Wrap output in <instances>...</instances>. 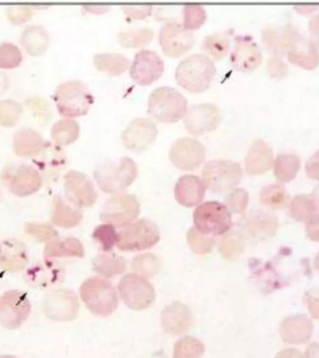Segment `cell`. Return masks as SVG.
Listing matches in <instances>:
<instances>
[{
	"mask_svg": "<svg viewBox=\"0 0 319 358\" xmlns=\"http://www.w3.org/2000/svg\"><path fill=\"white\" fill-rule=\"evenodd\" d=\"M139 176V167L133 159L127 156L120 159H105L94 169L95 181L102 192L118 194L133 184Z\"/></svg>",
	"mask_w": 319,
	"mask_h": 358,
	"instance_id": "cell-1",
	"label": "cell"
},
{
	"mask_svg": "<svg viewBox=\"0 0 319 358\" xmlns=\"http://www.w3.org/2000/svg\"><path fill=\"white\" fill-rule=\"evenodd\" d=\"M217 73L214 61L203 53H194L176 67L175 78L182 88L190 92H203L211 85Z\"/></svg>",
	"mask_w": 319,
	"mask_h": 358,
	"instance_id": "cell-2",
	"label": "cell"
},
{
	"mask_svg": "<svg viewBox=\"0 0 319 358\" xmlns=\"http://www.w3.org/2000/svg\"><path fill=\"white\" fill-rule=\"evenodd\" d=\"M80 295L87 309L101 317L111 315L119 304L113 285L103 277L94 276L85 280L80 285Z\"/></svg>",
	"mask_w": 319,
	"mask_h": 358,
	"instance_id": "cell-3",
	"label": "cell"
},
{
	"mask_svg": "<svg viewBox=\"0 0 319 358\" xmlns=\"http://www.w3.org/2000/svg\"><path fill=\"white\" fill-rule=\"evenodd\" d=\"M53 100L59 113L70 119L87 114L94 103V95L83 81L73 80L64 81L56 88Z\"/></svg>",
	"mask_w": 319,
	"mask_h": 358,
	"instance_id": "cell-4",
	"label": "cell"
},
{
	"mask_svg": "<svg viewBox=\"0 0 319 358\" xmlns=\"http://www.w3.org/2000/svg\"><path fill=\"white\" fill-rule=\"evenodd\" d=\"M187 110V98L173 87H158L148 97V113L158 122H178Z\"/></svg>",
	"mask_w": 319,
	"mask_h": 358,
	"instance_id": "cell-5",
	"label": "cell"
},
{
	"mask_svg": "<svg viewBox=\"0 0 319 358\" xmlns=\"http://www.w3.org/2000/svg\"><path fill=\"white\" fill-rule=\"evenodd\" d=\"M194 228L201 234L220 236L229 231L232 227V213L225 204L209 201L199 204L193 212Z\"/></svg>",
	"mask_w": 319,
	"mask_h": 358,
	"instance_id": "cell-6",
	"label": "cell"
},
{
	"mask_svg": "<svg viewBox=\"0 0 319 358\" xmlns=\"http://www.w3.org/2000/svg\"><path fill=\"white\" fill-rule=\"evenodd\" d=\"M242 178V167L231 159H211L201 170V179L206 189L214 193H225L234 189Z\"/></svg>",
	"mask_w": 319,
	"mask_h": 358,
	"instance_id": "cell-7",
	"label": "cell"
},
{
	"mask_svg": "<svg viewBox=\"0 0 319 358\" xmlns=\"http://www.w3.org/2000/svg\"><path fill=\"white\" fill-rule=\"evenodd\" d=\"M158 227L150 220H139L123 227L118 232L117 248L122 251H142L159 242Z\"/></svg>",
	"mask_w": 319,
	"mask_h": 358,
	"instance_id": "cell-8",
	"label": "cell"
},
{
	"mask_svg": "<svg viewBox=\"0 0 319 358\" xmlns=\"http://www.w3.org/2000/svg\"><path fill=\"white\" fill-rule=\"evenodd\" d=\"M139 213L140 203L136 196L120 192L108 199L103 204L100 220L115 228L122 229L134 222Z\"/></svg>",
	"mask_w": 319,
	"mask_h": 358,
	"instance_id": "cell-9",
	"label": "cell"
},
{
	"mask_svg": "<svg viewBox=\"0 0 319 358\" xmlns=\"http://www.w3.org/2000/svg\"><path fill=\"white\" fill-rule=\"evenodd\" d=\"M1 178L5 186L14 195L27 197L38 192L42 186V178L32 165L10 164L3 168Z\"/></svg>",
	"mask_w": 319,
	"mask_h": 358,
	"instance_id": "cell-10",
	"label": "cell"
},
{
	"mask_svg": "<svg viewBox=\"0 0 319 358\" xmlns=\"http://www.w3.org/2000/svg\"><path fill=\"white\" fill-rule=\"evenodd\" d=\"M118 289L126 306L134 310H142L151 306L155 301V289L145 277L129 273L120 280Z\"/></svg>",
	"mask_w": 319,
	"mask_h": 358,
	"instance_id": "cell-11",
	"label": "cell"
},
{
	"mask_svg": "<svg viewBox=\"0 0 319 358\" xmlns=\"http://www.w3.org/2000/svg\"><path fill=\"white\" fill-rule=\"evenodd\" d=\"M80 302L74 291L62 288L50 291L42 301V310L50 320L69 322L77 318Z\"/></svg>",
	"mask_w": 319,
	"mask_h": 358,
	"instance_id": "cell-12",
	"label": "cell"
},
{
	"mask_svg": "<svg viewBox=\"0 0 319 358\" xmlns=\"http://www.w3.org/2000/svg\"><path fill=\"white\" fill-rule=\"evenodd\" d=\"M30 313L31 303L27 293L10 290L0 296V324L5 329H19Z\"/></svg>",
	"mask_w": 319,
	"mask_h": 358,
	"instance_id": "cell-13",
	"label": "cell"
},
{
	"mask_svg": "<svg viewBox=\"0 0 319 358\" xmlns=\"http://www.w3.org/2000/svg\"><path fill=\"white\" fill-rule=\"evenodd\" d=\"M158 38L164 55L175 58L189 52L195 42L192 31L176 21L164 22L159 31Z\"/></svg>",
	"mask_w": 319,
	"mask_h": 358,
	"instance_id": "cell-14",
	"label": "cell"
},
{
	"mask_svg": "<svg viewBox=\"0 0 319 358\" xmlns=\"http://www.w3.org/2000/svg\"><path fill=\"white\" fill-rule=\"evenodd\" d=\"M206 147L192 137L176 139L169 151L171 162L178 169L192 171L200 167L206 159Z\"/></svg>",
	"mask_w": 319,
	"mask_h": 358,
	"instance_id": "cell-15",
	"label": "cell"
},
{
	"mask_svg": "<svg viewBox=\"0 0 319 358\" xmlns=\"http://www.w3.org/2000/svg\"><path fill=\"white\" fill-rule=\"evenodd\" d=\"M220 122V109L212 103L192 105L184 116L185 127L195 136L215 130Z\"/></svg>",
	"mask_w": 319,
	"mask_h": 358,
	"instance_id": "cell-16",
	"label": "cell"
},
{
	"mask_svg": "<svg viewBox=\"0 0 319 358\" xmlns=\"http://www.w3.org/2000/svg\"><path fill=\"white\" fill-rule=\"evenodd\" d=\"M64 187L67 200L77 208L91 207L97 200V192L91 178L78 171H69L64 176Z\"/></svg>",
	"mask_w": 319,
	"mask_h": 358,
	"instance_id": "cell-17",
	"label": "cell"
},
{
	"mask_svg": "<svg viewBox=\"0 0 319 358\" xmlns=\"http://www.w3.org/2000/svg\"><path fill=\"white\" fill-rule=\"evenodd\" d=\"M164 71V62L151 50L143 49L134 55L130 66V76L139 85H150L159 80Z\"/></svg>",
	"mask_w": 319,
	"mask_h": 358,
	"instance_id": "cell-18",
	"label": "cell"
},
{
	"mask_svg": "<svg viewBox=\"0 0 319 358\" xmlns=\"http://www.w3.org/2000/svg\"><path fill=\"white\" fill-rule=\"evenodd\" d=\"M158 128L156 123L146 117H136L129 123L122 134V142L127 150L142 152L155 141Z\"/></svg>",
	"mask_w": 319,
	"mask_h": 358,
	"instance_id": "cell-19",
	"label": "cell"
},
{
	"mask_svg": "<svg viewBox=\"0 0 319 358\" xmlns=\"http://www.w3.org/2000/svg\"><path fill=\"white\" fill-rule=\"evenodd\" d=\"M24 277L31 287L50 289L64 282V268L55 260L45 259L30 266Z\"/></svg>",
	"mask_w": 319,
	"mask_h": 358,
	"instance_id": "cell-20",
	"label": "cell"
},
{
	"mask_svg": "<svg viewBox=\"0 0 319 358\" xmlns=\"http://www.w3.org/2000/svg\"><path fill=\"white\" fill-rule=\"evenodd\" d=\"M262 53L259 45L251 36H235L234 48L231 53V63L234 69L248 72L262 64Z\"/></svg>",
	"mask_w": 319,
	"mask_h": 358,
	"instance_id": "cell-21",
	"label": "cell"
},
{
	"mask_svg": "<svg viewBox=\"0 0 319 358\" xmlns=\"http://www.w3.org/2000/svg\"><path fill=\"white\" fill-rule=\"evenodd\" d=\"M288 60L306 70L316 69L319 64V50L309 38L296 34L287 52Z\"/></svg>",
	"mask_w": 319,
	"mask_h": 358,
	"instance_id": "cell-22",
	"label": "cell"
},
{
	"mask_svg": "<svg viewBox=\"0 0 319 358\" xmlns=\"http://www.w3.org/2000/svg\"><path fill=\"white\" fill-rule=\"evenodd\" d=\"M206 192V184L200 176L184 175L176 181L175 198L179 204L190 208L201 203Z\"/></svg>",
	"mask_w": 319,
	"mask_h": 358,
	"instance_id": "cell-23",
	"label": "cell"
},
{
	"mask_svg": "<svg viewBox=\"0 0 319 358\" xmlns=\"http://www.w3.org/2000/svg\"><path fill=\"white\" fill-rule=\"evenodd\" d=\"M161 323L165 332L175 335L183 334L192 326V312L189 307L181 302H173L162 310Z\"/></svg>",
	"mask_w": 319,
	"mask_h": 358,
	"instance_id": "cell-24",
	"label": "cell"
},
{
	"mask_svg": "<svg viewBox=\"0 0 319 358\" xmlns=\"http://www.w3.org/2000/svg\"><path fill=\"white\" fill-rule=\"evenodd\" d=\"M28 263L29 254L21 241L10 238L0 243V267L3 270L14 273L27 267Z\"/></svg>",
	"mask_w": 319,
	"mask_h": 358,
	"instance_id": "cell-25",
	"label": "cell"
},
{
	"mask_svg": "<svg viewBox=\"0 0 319 358\" xmlns=\"http://www.w3.org/2000/svg\"><path fill=\"white\" fill-rule=\"evenodd\" d=\"M299 32L292 24H287L284 27L269 25L262 32V39L266 49L274 55H287L294 36Z\"/></svg>",
	"mask_w": 319,
	"mask_h": 358,
	"instance_id": "cell-26",
	"label": "cell"
},
{
	"mask_svg": "<svg viewBox=\"0 0 319 358\" xmlns=\"http://www.w3.org/2000/svg\"><path fill=\"white\" fill-rule=\"evenodd\" d=\"M273 164L274 152L270 145L262 139L252 143L245 159L246 173L251 176L263 175L271 169Z\"/></svg>",
	"mask_w": 319,
	"mask_h": 358,
	"instance_id": "cell-27",
	"label": "cell"
},
{
	"mask_svg": "<svg viewBox=\"0 0 319 358\" xmlns=\"http://www.w3.org/2000/svg\"><path fill=\"white\" fill-rule=\"evenodd\" d=\"M278 220L276 215L262 210H253L245 220V229L252 237L267 239L276 234Z\"/></svg>",
	"mask_w": 319,
	"mask_h": 358,
	"instance_id": "cell-28",
	"label": "cell"
},
{
	"mask_svg": "<svg viewBox=\"0 0 319 358\" xmlns=\"http://www.w3.org/2000/svg\"><path fill=\"white\" fill-rule=\"evenodd\" d=\"M313 332V324L306 316L297 315L285 318L280 327L283 340L293 344L306 343Z\"/></svg>",
	"mask_w": 319,
	"mask_h": 358,
	"instance_id": "cell-29",
	"label": "cell"
},
{
	"mask_svg": "<svg viewBox=\"0 0 319 358\" xmlns=\"http://www.w3.org/2000/svg\"><path fill=\"white\" fill-rule=\"evenodd\" d=\"M44 139L32 128H22L13 136L14 152L21 157H32L44 150Z\"/></svg>",
	"mask_w": 319,
	"mask_h": 358,
	"instance_id": "cell-30",
	"label": "cell"
},
{
	"mask_svg": "<svg viewBox=\"0 0 319 358\" xmlns=\"http://www.w3.org/2000/svg\"><path fill=\"white\" fill-rule=\"evenodd\" d=\"M43 255L44 259H53L56 257H83L84 248L83 243L77 238H55L46 243Z\"/></svg>",
	"mask_w": 319,
	"mask_h": 358,
	"instance_id": "cell-31",
	"label": "cell"
},
{
	"mask_svg": "<svg viewBox=\"0 0 319 358\" xmlns=\"http://www.w3.org/2000/svg\"><path fill=\"white\" fill-rule=\"evenodd\" d=\"M83 215L78 208H74L64 201L60 195H55L52 200V224L61 228L70 229L78 226L83 220Z\"/></svg>",
	"mask_w": 319,
	"mask_h": 358,
	"instance_id": "cell-32",
	"label": "cell"
},
{
	"mask_svg": "<svg viewBox=\"0 0 319 358\" xmlns=\"http://www.w3.org/2000/svg\"><path fill=\"white\" fill-rule=\"evenodd\" d=\"M20 43L28 55H41L49 47L50 36L41 25H30L22 31Z\"/></svg>",
	"mask_w": 319,
	"mask_h": 358,
	"instance_id": "cell-33",
	"label": "cell"
},
{
	"mask_svg": "<svg viewBox=\"0 0 319 358\" xmlns=\"http://www.w3.org/2000/svg\"><path fill=\"white\" fill-rule=\"evenodd\" d=\"M94 64L99 71L112 76L122 74L130 67L128 58L117 52L97 53L94 57Z\"/></svg>",
	"mask_w": 319,
	"mask_h": 358,
	"instance_id": "cell-34",
	"label": "cell"
},
{
	"mask_svg": "<svg viewBox=\"0 0 319 358\" xmlns=\"http://www.w3.org/2000/svg\"><path fill=\"white\" fill-rule=\"evenodd\" d=\"M301 168V161L295 154L280 153L274 159L273 169L277 180L288 183L296 178Z\"/></svg>",
	"mask_w": 319,
	"mask_h": 358,
	"instance_id": "cell-35",
	"label": "cell"
},
{
	"mask_svg": "<svg viewBox=\"0 0 319 358\" xmlns=\"http://www.w3.org/2000/svg\"><path fill=\"white\" fill-rule=\"evenodd\" d=\"M94 271L105 277H113L125 273L126 260L122 257L114 253L106 252L98 254L92 260Z\"/></svg>",
	"mask_w": 319,
	"mask_h": 358,
	"instance_id": "cell-36",
	"label": "cell"
},
{
	"mask_svg": "<svg viewBox=\"0 0 319 358\" xmlns=\"http://www.w3.org/2000/svg\"><path fill=\"white\" fill-rule=\"evenodd\" d=\"M290 215L297 221H308L319 215L318 206L312 196L299 194L291 200Z\"/></svg>",
	"mask_w": 319,
	"mask_h": 358,
	"instance_id": "cell-37",
	"label": "cell"
},
{
	"mask_svg": "<svg viewBox=\"0 0 319 358\" xmlns=\"http://www.w3.org/2000/svg\"><path fill=\"white\" fill-rule=\"evenodd\" d=\"M80 127L78 122L75 120L63 119L56 122L53 124L52 131V137L53 141L59 145H67L72 144L80 136Z\"/></svg>",
	"mask_w": 319,
	"mask_h": 358,
	"instance_id": "cell-38",
	"label": "cell"
},
{
	"mask_svg": "<svg viewBox=\"0 0 319 358\" xmlns=\"http://www.w3.org/2000/svg\"><path fill=\"white\" fill-rule=\"evenodd\" d=\"M229 47V36L227 32L210 34L201 42V49L204 52L218 61L228 55Z\"/></svg>",
	"mask_w": 319,
	"mask_h": 358,
	"instance_id": "cell-39",
	"label": "cell"
},
{
	"mask_svg": "<svg viewBox=\"0 0 319 358\" xmlns=\"http://www.w3.org/2000/svg\"><path fill=\"white\" fill-rule=\"evenodd\" d=\"M260 200L271 208L281 209L290 203V195L281 184H271L260 190Z\"/></svg>",
	"mask_w": 319,
	"mask_h": 358,
	"instance_id": "cell-40",
	"label": "cell"
},
{
	"mask_svg": "<svg viewBox=\"0 0 319 358\" xmlns=\"http://www.w3.org/2000/svg\"><path fill=\"white\" fill-rule=\"evenodd\" d=\"M153 31L148 27L123 31L118 34V41L125 48H137L150 43L153 38Z\"/></svg>",
	"mask_w": 319,
	"mask_h": 358,
	"instance_id": "cell-41",
	"label": "cell"
},
{
	"mask_svg": "<svg viewBox=\"0 0 319 358\" xmlns=\"http://www.w3.org/2000/svg\"><path fill=\"white\" fill-rule=\"evenodd\" d=\"M243 249H245V242L243 237L238 232L234 231L227 232L218 245V251L226 259H236L240 254L243 253Z\"/></svg>",
	"mask_w": 319,
	"mask_h": 358,
	"instance_id": "cell-42",
	"label": "cell"
},
{
	"mask_svg": "<svg viewBox=\"0 0 319 358\" xmlns=\"http://www.w3.org/2000/svg\"><path fill=\"white\" fill-rule=\"evenodd\" d=\"M161 268V262L158 257L153 254L139 255L132 262V268L136 274L145 277L146 279L151 278L158 273Z\"/></svg>",
	"mask_w": 319,
	"mask_h": 358,
	"instance_id": "cell-43",
	"label": "cell"
},
{
	"mask_svg": "<svg viewBox=\"0 0 319 358\" xmlns=\"http://www.w3.org/2000/svg\"><path fill=\"white\" fill-rule=\"evenodd\" d=\"M92 238L99 245L101 250L109 252L117 245L118 231L111 224H102L94 229Z\"/></svg>",
	"mask_w": 319,
	"mask_h": 358,
	"instance_id": "cell-44",
	"label": "cell"
},
{
	"mask_svg": "<svg viewBox=\"0 0 319 358\" xmlns=\"http://www.w3.org/2000/svg\"><path fill=\"white\" fill-rule=\"evenodd\" d=\"M204 350L203 343L197 338L185 337L176 343L173 358H200Z\"/></svg>",
	"mask_w": 319,
	"mask_h": 358,
	"instance_id": "cell-45",
	"label": "cell"
},
{
	"mask_svg": "<svg viewBox=\"0 0 319 358\" xmlns=\"http://www.w3.org/2000/svg\"><path fill=\"white\" fill-rule=\"evenodd\" d=\"M22 114L21 103L10 99L0 101V125L11 127L17 124Z\"/></svg>",
	"mask_w": 319,
	"mask_h": 358,
	"instance_id": "cell-46",
	"label": "cell"
},
{
	"mask_svg": "<svg viewBox=\"0 0 319 358\" xmlns=\"http://www.w3.org/2000/svg\"><path fill=\"white\" fill-rule=\"evenodd\" d=\"M187 241L190 249L198 255H206L212 251L215 239L208 235L201 234L192 227L187 234Z\"/></svg>",
	"mask_w": 319,
	"mask_h": 358,
	"instance_id": "cell-47",
	"label": "cell"
},
{
	"mask_svg": "<svg viewBox=\"0 0 319 358\" xmlns=\"http://www.w3.org/2000/svg\"><path fill=\"white\" fill-rule=\"evenodd\" d=\"M183 24L190 31L198 29L206 20V11L203 6L196 4L185 5L183 10Z\"/></svg>",
	"mask_w": 319,
	"mask_h": 358,
	"instance_id": "cell-48",
	"label": "cell"
},
{
	"mask_svg": "<svg viewBox=\"0 0 319 358\" xmlns=\"http://www.w3.org/2000/svg\"><path fill=\"white\" fill-rule=\"evenodd\" d=\"M22 61L21 50L15 44L10 42L0 44V69H15L20 66Z\"/></svg>",
	"mask_w": 319,
	"mask_h": 358,
	"instance_id": "cell-49",
	"label": "cell"
},
{
	"mask_svg": "<svg viewBox=\"0 0 319 358\" xmlns=\"http://www.w3.org/2000/svg\"><path fill=\"white\" fill-rule=\"evenodd\" d=\"M224 201L232 214L243 215L248 208L249 194L245 189H234L226 196Z\"/></svg>",
	"mask_w": 319,
	"mask_h": 358,
	"instance_id": "cell-50",
	"label": "cell"
},
{
	"mask_svg": "<svg viewBox=\"0 0 319 358\" xmlns=\"http://www.w3.org/2000/svg\"><path fill=\"white\" fill-rule=\"evenodd\" d=\"M24 231L38 242H50L58 236L57 231L47 223H27Z\"/></svg>",
	"mask_w": 319,
	"mask_h": 358,
	"instance_id": "cell-51",
	"label": "cell"
},
{
	"mask_svg": "<svg viewBox=\"0 0 319 358\" xmlns=\"http://www.w3.org/2000/svg\"><path fill=\"white\" fill-rule=\"evenodd\" d=\"M8 18L13 24H22L27 22L33 15V8L29 6H15L8 8Z\"/></svg>",
	"mask_w": 319,
	"mask_h": 358,
	"instance_id": "cell-52",
	"label": "cell"
},
{
	"mask_svg": "<svg viewBox=\"0 0 319 358\" xmlns=\"http://www.w3.org/2000/svg\"><path fill=\"white\" fill-rule=\"evenodd\" d=\"M269 74L274 78H281L288 74V66L280 56L274 55L267 62Z\"/></svg>",
	"mask_w": 319,
	"mask_h": 358,
	"instance_id": "cell-53",
	"label": "cell"
},
{
	"mask_svg": "<svg viewBox=\"0 0 319 358\" xmlns=\"http://www.w3.org/2000/svg\"><path fill=\"white\" fill-rule=\"evenodd\" d=\"M122 10L132 19H144L153 13V6L127 5L123 6Z\"/></svg>",
	"mask_w": 319,
	"mask_h": 358,
	"instance_id": "cell-54",
	"label": "cell"
},
{
	"mask_svg": "<svg viewBox=\"0 0 319 358\" xmlns=\"http://www.w3.org/2000/svg\"><path fill=\"white\" fill-rule=\"evenodd\" d=\"M308 309L313 318L319 319V289L308 291L305 295Z\"/></svg>",
	"mask_w": 319,
	"mask_h": 358,
	"instance_id": "cell-55",
	"label": "cell"
},
{
	"mask_svg": "<svg viewBox=\"0 0 319 358\" xmlns=\"http://www.w3.org/2000/svg\"><path fill=\"white\" fill-rule=\"evenodd\" d=\"M305 172L310 178L319 181V150L308 159L305 164Z\"/></svg>",
	"mask_w": 319,
	"mask_h": 358,
	"instance_id": "cell-56",
	"label": "cell"
},
{
	"mask_svg": "<svg viewBox=\"0 0 319 358\" xmlns=\"http://www.w3.org/2000/svg\"><path fill=\"white\" fill-rule=\"evenodd\" d=\"M306 231L311 240L319 242V215L308 221Z\"/></svg>",
	"mask_w": 319,
	"mask_h": 358,
	"instance_id": "cell-57",
	"label": "cell"
},
{
	"mask_svg": "<svg viewBox=\"0 0 319 358\" xmlns=\"http://www.w3.org/2000/svg\"><path fill=\"white\" fill-rule=\"evenodd\" d=\"M310 39L319 49V13L313 15L309 21Z\"/></svg>",
	"mask_w": 319,
	"mask_h": 358,
	"instance_id": "cell-58",
	"label": "cell"
},
{
	"mask_svg": "<svg viewBox=\"0 0 319 358\" xmlns=\"http://www.w3.org/2000/svg\"><path fill=\"white\" fill-rule=\"evenodd\" d=\"M276 358H304L302 352L297 351L294 349L285 350L281 352H279Z\"/></svg>",
	"mask_w": 319,
	"mask_h": 358,
	"instance_id": "cell-59",
	"label": "cell"
},
{
	"mask_svg": "<svg viewBox=\"0 0 319 358\" xmlns=\"http://www.w3.org/2000/svg\"><path fill=\"white\" fill-rule=\"evenodd\" d=\"M305 358H319V343H313L308 347Z\"/></svg>",
	"mask_w": 319,
	"mask_h": 358,
	"instance_id": "cell-60",
	"label": "cell"
},
{
	"mask_svg": "<svg viewBox=\"0 0 319 358\" xmlns=\"http://www.w3.org/2000/svg\"><path fill=\"white\" fill-rule=\"evenodd\" d=\"M318 5H296L295 8L299 13L302 14H307L318 10Z\"/></svg>",
	"mask_w": 319,
	"mask_h": 358,
	"instance_id": "cell-61",
	"label": "cell"
},
{
	"mask_svg": "<svg viewBox=\"0 0 319 358\" xmlns=\"http://www.w3.org/2000/svg\"><path fill=\"white\" fill-rule=\"evenodd\" d=\"M311 196H312L313 200H315L319 211V185L318 186H316L315 189H313V192Z\"/></svg>",
	"mask_w": 319,
	"mask_h": 358,
	"instance_id": "cell-62",
	"label": "cell"
},
{
	"mask_svg": "<svg viewBox=\"0 0 319 358\" xmlns=\"http://www.w3.org/2000/svg\"><path fill=\"white\" fill-rule=\"evenodd\" d=\"M315 266H316V268H318V270L319 271V253L318 254V256H316V257Z\"/></svg>",
	"mask_w": 319,
	"mask_h": 358,
	"instance_id": "cell-63",
	"label": "cell"
},
{
	"mask_svg": "<svg viewBox=\"0 0 319 358\" xmlns=\"http://www.w3.org/2000/svg\"><path fill=\"white\" fill-rule=\"evenodd\" d=\"M0 358H18L13 357V355H0Z\"/></svg>",
	"mask_w": 319,
	"mask_h": 358,
	"instance_id": "cell-64",
	"label": "cell"
}]
</instances>
